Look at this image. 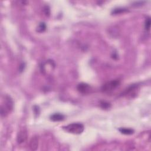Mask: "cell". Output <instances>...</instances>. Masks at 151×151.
Returning a JSON list of instances; mask_svg holds the SVG:
<instances>
[{"label":"cell","instance_id":"obj_1","mask_svg":"<svg viewBox=\"0 0 151 151\" xmlns=\"http://www.w3.org/2000/svg\"><path fill=\"white\" fill-rule=\"evenodd\" d=\"M14 102L9 96H5L1 106V115L2 117H6L12 111Z\"/></svg>","mask_w":151,"mask_h":151},{"label":"cell","instance_id":"obj_2","mask_svg":"<svg viewBox=\"0 0 151 151\" xmlns=\"http://www.w3.org/2000/svg\"><path fill=\"white\" fill-rule=\"evenodd\" d=\"M63 129L69 133L79 135L84 131V127L83 125L80 123H73L63 127Z\"/></svg>","mask_w":151,"mask_h":151},{"label":"cell","instance_id":"obj_3","mask_svg":"<svg viewBox=\"0 0 151 151\" xmlns=\"http://www.w3.org/2000/svg\"><path fill=\"white\" fill-rule=\"evenodd\" d=\"M120 84V81L119 80H111L110 82L105 83L102 88V91L103 92H109L115 89Z\"/></svg>","mask_w":151,"mask_h":151},{"label":"cell","instance_id":"obj_4","mask_svg":"<svg viewBox=\"0 0 151 151\" xmlns=\"http://www.w3.org/2000/svg\"><path fill=\"white\" fill-rule=\"evenodd\" d=\"M55 65L52 60H47V61L43 63L41 66V70L44 74H49L51 73L54 68Z\"/></svg>","mask_w":151,"mask_h":151},{"label":"cell","instance_id":"obj_5","mask_svg":"<svg viewBox=\"0 0 151 151\" xmlns=\"http://www.w3.org/2000/svg\"><path fill=\"white\" fill-rule=\"evenodd\" d=\"M78 91L82 94H88L92 91V87L86 83H80L78 86Z\"/></svg>","mask_w":151,"mask_h":151},{"label":"cell","instance_id":"obj_6","mask_svg":"<svg viewBox=\"0 0 151 151\" xmlns=\"http://www.w3.org/2000/svg\"><path fill=\"white\" fill-rule=\"evenodd\" d=\"M27 139V132L24 129L20 130L17 135V141L19 144H21L25 142Z\"/></svg>","mask_w":151,"mask_h":151},{"label":"cell","instance_id":"obj_7","mask_svg":"<svg viewBox=\"0 0 151 151\" xmlns=\"http://www.w3.org/2000/svg\"><path fill=\"white\" fill-rule=\"evenodd\" d=\"M38 137H37V136H34V137H33L30 142L29 146L30 149L32 150H36L38 146Z\"/></svg>","mask_w":151,"mask_h":151},{"label":"cell","instance_id":"obj_8","mask_svg":"<svg viewBox=\"0 0 151 151\" xmlns=\"http://www.w3.org/2000/svg\"><path fill=\"white\" fill-rule=\"evenodd\" d=\"M50 119L53 122L62 121L65 119V116L60 113H54L50 116Z\"/></svg>","mask_w":151,"mask_h":151},{"label":"cell","instance_id":"obj_9","mask_svg":"<svg viewBox=\"0 0 151 151\" xmlns=\"http://www.w3.org/2000/svg\"><path fill=\"white\" fill-rule=\"evenodd\" d=\"M120 132L125 135H132L134 133V130L130 128H120L119 129Z\"/></svg>","mask_w":151,"mask_h":151},{"label":"cell","instance_id":"obj_10","mask_svg":"<svg viewBox=\"0 0 151 151\" xmlns=\"http://www.w3.org/2000/svg\"><path fill=\"white\" fill-rule=\"evenodd\" d=\"M46 30V24L44 23H41L37 27V32H38V33H42L44 32Z\"/></svg>","mask_w":151,"mask_h":151},{"label":"cell","instance_id":"obj_11","mask_svg":"<svg viewBox=\"0 0 151 151\" xmlns=\"http://www.w3.org/2000/svg\"><path fill=\"white\" fill-rule=\"evenodd\" d=\"M127 10L125 8H115L112 11V14H121L125 12H126Z\"/></svg>","mask_w":151,"mask_h":151},{"label":"cell","instance_id":"obj_12","mask_svg":"<svg viewBox=\"0 0 151 151\" xmlns=\"http://www.w3.org/2000/svg\"><path fill=\"white\" fill-rule=\"evenodd\" d=\"M150 27V19L149 17L147 18L145 23V28L146 31H149Z\"/></svg>","mask_w":151,"mask_h":151},{"label":"cell","instance_id":"obj_13","mask_svg":"<svg viewBox=\"0 0 151 151\" xmlns=\"http://www.w3.org/2000/svg\"><path fill=\"white\" fill-rule=\"evenodd\" d=\"M100 105H101V107H102L103 109H108V108H109L110 106H111L110 103H107V102H102L100 103Z\"/></svg>","mask_w":151,"mask_h":151},{"label":"cell","instance_id":"obj_14","mask_svg":"<svg viewBox=\"0 0 151 151\" xmlns=\"http://www.w3.org/2000/svg\"><path fill=\"white\" fill-rule=\"evenodd\" d=\"M44 11H45V14H46V16H49L50 15V8L48 6H46L44 8Z\"/></svg>","mask_w":151,"mask_h":151}]
</instances>
